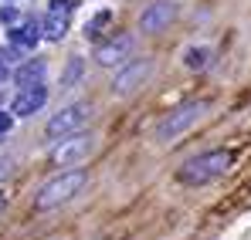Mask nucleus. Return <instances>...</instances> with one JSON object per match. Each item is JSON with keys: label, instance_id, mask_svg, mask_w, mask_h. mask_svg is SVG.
Here are the masks:
<instances>
[{"label": "nucleus", "instance_id": "nucleus-1", "mask_svg": "<svg viewBox=\"0 0 251 240\" xmlns=\"http://www.w3.org/2000/svg\"><path fill=\"white\" fill-rule=\"evenodd\" d=\"M234 162V153L231 149H210V153H201L194 159H187L180 169H176V179L187 183V186H204L210 179L224 176Z\"/></svg>", "mask_w": 251, "mask_h": 240}, {"label": "nucleus", "instance_id": "nucleus-2", "mask_svg": "<svg viewBox=\"0 0 251 240\" xmlns=\"http://www.w3.org/2000/svg\"><path fill=\"white\" fill-rule=\"evenodd\" d=\"M85 186H88V173H85V169H68V173L48 179L41 190H38V196H34V210H41V213H44V210H58V206H65V203L75 200Z\"/></svg>", "mask_w": 251, "mask_h": 240}, {"label": "nucleus", "instance_id": "nucleus-3", "mask_svg": "<svg viewBox=\"0 0 251 240\" xmlns=\"http://www.w3.org/2000/svg\"><path fill=\"white\" fill-rule=\"evenodd\" d=\"M204 112H207V102H204V98L176 105L173 112H167L163 119L156 122V139H160V142H176L190 125H197V122H201Z\"/></svg>", "mask_w": 251, "mask_h": 240}, {"label": "nucleus", "instance_id": "nucleus-4", "mask_svg": "<svg viewBox=\"0 0 251 240\" xmlns=\"http://www.w3.org/2000/svg\"><path fill=\"white\" fill-rule=\"evenodd\" d=\"M92 119V105L88 102H75V105H65L61 112H54L51 119H48V139H65V135H75V132H82L85 125Z\"/></svg>", "mask_w": 251, "mask_h": 240}, {"label": "nucleus", "instance_id": "nucleus-5", "mask_svg": "<svg viewBox=\"0 0 251 240\" xmlns=\"http://www.w3.org/2000/svg\"><path fill=\"white\" fill-rule=\"evenodd\" d=\"M153 75V58H132V61H126L123 68L116 71V78H112V95H132V91H139L146 81Z\"/></svg>", "mask_w": 251, "mask_h": 240}, {"label": "nucleus", "instance_id": "nucleus-6", "mask_svg": "<svg viewBox=\"0 0 251 240\" xmlns=\"http://www.w3.org/2000/svg\"><path fill=\"white\" fill-rule=\"evenodd\" d=\"M92 153H95V135L75 132V135L58 139V146L51 149V162H54V166H78V162H85Z\"/></svg>", "mask_w": 251, "mask_h": 240}, {"label": "nucleus", "instance_id": "nucleus-7", "mask_svg": "<svg viewBox=\"0 0 251 240\" xmlns=\"http://www.w3.org/2000/svg\"><path fill=\"white\" fill-rule=\"evenodd\" d=\"M132 51H136V38L132 34H116V38L102 41L95 47V65L99 68H123L126 61H132Z\"/></svg>", "mask_w": 251, "mask_h": 240}, {"label": "nucleus", "instance_id": "nucleus-8", "mask_svg": "<svg viewBox=\"0 0 251 240\" xmlns=\"http://www.w3.org/2000/svg\"><path fill=\"white\" fill-rule=\"evenodd\" d=\"M176 10H180L176 0H153V3L143 10V17H139V31H143V34H160V31H167L170 24L176 21Z\"/></svg>", "mask_w": 251, "mask_h": 240}, {"label": "nucleus", "instance_id": "nucleus-9", "mask_svg": "<svg viewBox=\"0 0 251 240\" xmlns=\"http://www.w3.org/2000/svg\"><path fill=\"white\" fill-rule=\"evenodd\" d=\"M44 102H48V88H44V85H31V88H21V91H17V98L10 102V115H21V119H27V115L41 112Z\"/></svg>", "mask_w": 251, "mask_h": 240}, {"label": "nucleus", "instance_id": "nucleus-10", "mask_svg": "<svg viewBox=\"0 0 251 240\" xmlns=\"http://www.w3.org/2000/svg\"><path fill=\"white\" fill-rule=\"evenodd\" d=\"M7 38H10V47H14V51H34V47H38V41H41L44 34H41V24L31 17V21L14 24V27L7 31Z\"/></svg>", "mask_w": 251, "mask_h": 240}, {"label": "nucleus", "instance_id": "nucleus-11", "mask_svg": "<svg viewBox=\"0 0 251 240\" xmlns=\"http://www.w3.org/2000/svg\"><path fill=\"white\" fill-rule=\"evenodd\" d=\"M44 75H48L44 58H27V61L14 71V81H17L21 88H31V85H44Z\"/></svg>", "mask_w": 251, "mask_h": 240}, {"label": "nucleus", "instance_id": "nucleus-12", "mask_svg": "<svg viewBox=\"0 0 251 240\" xmlns=\"http://www.w3.org/2000/svg\"><path fill=\"white\" fill-rule=\"evenodd\" d=\"M68 17H72V14L48 10V17H44V24H41V34H44L48 41H61L65 34H68Z\"/></svg>", "mask_w": 251, "mask_h": 240}, {"label": "nucleus", "instance_id": "nucleus-13", "mask_svg": "<svg viewBox=\"0 0 251 240\" xmlns=\"http://www.w3.org/2000/svg\"><path fill=\"white\" fill-rule=\"evenodd\" d=\"M210 61H214V51L204 47V44H194V47L183 51V65L190 71H204V68H210Z\"/></svg>", "mask_w": 251, "mask_h": 240}, {"label": "nucleus", "instance_id": "nucleus-14", "mask_svg": "<svg viewBox=\"0 0 251 240\" xmlns=\"http://www.w3.org/2000/svg\"><path fill=\"white\" fill-rule=\"evenodd\" d=\"M109 21H112V14H109V10H99V14H95V17H92V21L85 24V38H88V41H95L99 34H102V27H105Z\"/></svg>", "mask_w": 251, "mask_h": 240}, {"label": "nucleus", "instance_id": "nucleus-15", "mask_svg": "<svg viewBox=\"0 0 251 240\" xmlns=\"http://www.w3.org/2000/svg\"><path fill=\"white\" fill-rule=\"evenodd\" d=\"M82 71H85L82 58H72V61H68V68H65V75H61V88H72V85H78Z\"/></svg>", "mask_w": 251, "mask_h": 240}, {"label": "nucleus", "instance_id": "nucleus-16", "mask_svg": "<svg viewBox=\"0 0 251 240\" xmlns=\"http://www.w3.org/2000/svg\"><path fill=\"white\" fill-rule=\"evenodd\" d=\"M17 17H21V14H17V7H14V3H7V7H0V24H7V27H14V24H17Z\"/></svg>", "mask_w": 251, "mask_h": 240}, {"label": "nucleus", "instance_id": "nucleus-17", "mask_svg": "<svg viewBox=\"0 0 251 240\" xmlns=\"http://www.w3.org/2000/svg\"><path fill=\"white\" fill-rule=\"evenodd\" d=\"M48 10H61V14H72V10H75V0H48Z\"/></svg>", "mask_w": 251, "mask_h": 240}, {"label": "nucleus", "instance_id": "nucleus-18", "mask_svg": "<svg viewBox=\"0 0 251 240\" xmlns=\"http://www.w3.org/2000/svg\"><path fill=\"white\" fill-rule=\"evenodd\" d=\"M10 125H14V115H10V112H0V135H7Z\"/></svg>", "mask_w": 251, "mask_h": 240}, {"label": "nucleus", "instance_id": "nucleus-19", "mask_svg": "<svg viewBox=\"0 0 251 240\" xmlns=\"http://www.w3.org/2000/svg\"><path fill=\"white\" fill-rule=\"evenodd\" d=\"M3 81H7V61L0 58V85H3Z\"/></svg>", "mask_w": 251, "mask_h": 240}, {"label": "nucleus", "instance_id": "nucleus-20", "mask_svg": "<svg viewBox=\"0 0 251 240\" xmlns=\"http://www.w3.org/2000/svg\"><path fill=\"white\" fill-rule=\"evenodd\" d=\"M7 173H10V166H7V162H0V179H3Z\"/></svg>", "mask_w": 251, "mask_h": 240}, {"label": "nucleus", "instance_id": "nucleus-21", "mask_svg": "<svg viewBox=\"0 0 251 240\" xmlns=\"http://www.w3.org/2000/svg\"><path fill=\"white\" fill-rule=\"evenodd\" d=\"M3 206H7V200H3V193H0V213H3Z\"/></svg>", "mask_w": 251, "mask_h": 240}]
</instances>
